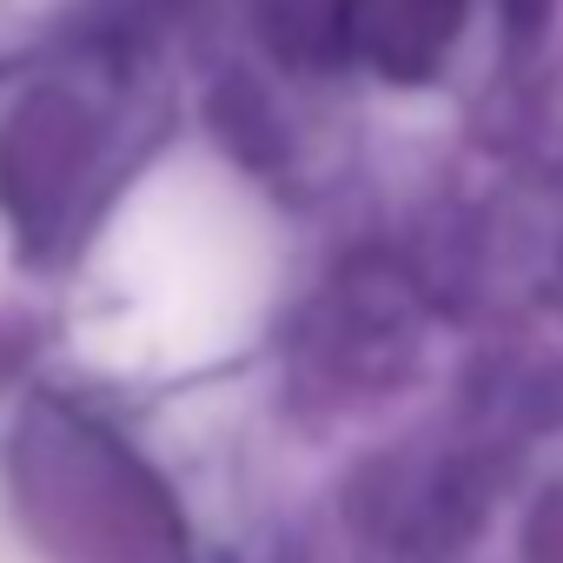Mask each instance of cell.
<instances>
[{
  "label": "cell",
  "mask_w": 563,
  "mask_h": 563,
  "mask_svg": "<svg viewBox=\"0 0 563 563\" xmlns=\"http://www.w3.org/2000/svg\"><path fill=\"white\" fill-rule=\"evenodd\" d=\"M464 0H352V41L385 74H424L457 34Z\"/></svg>",
  "instance_id": "1"
}]
</instances>
